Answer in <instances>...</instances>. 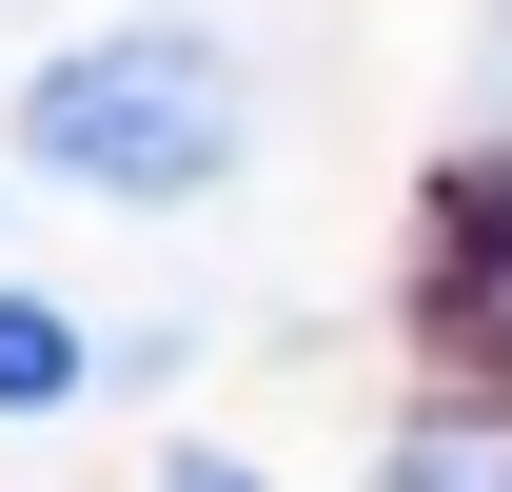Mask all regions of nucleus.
Wrapping results in <instances>:
<instances>
[{
    "mask_svg": "<svg viewBox=\"0 0 512 492\" xmlns=\"http://www.w3.org/2000/svg\"><path fill=\"white\" fill-rule=\"evenodd\" d=\"M375 492H512V414H414L375 453Z\"/></svg>",
    "mask_w": 512,
    "mask_h": 492,
    "instance_id": "3",
    "label": "nucleus"
},
{
    "mask_svg": "<svg viewBox=\"0 0 512 492\" xmlns=\"http://www.w3.org/2000/svg\"><path fill=\"white\" fill-rule=\"evenodd\" d=\"M178 492H276V473H237V453H178Z\"/></svg>",
    "mask_w": 512,
    "mask_h": 492,
    "instance_id": "5",
    "label": "nucleus"
},
{
    "mask_svg": "<svg viewBox=\"0 0 512 492\" xmlns=\"http://www.w3.org/2000/svg\"><path fill=\"white\" fill-rule=\"evenodd\" d=\"M256 138V79L197 40V20H119V40H79V60L20 79V158L60 197H119V217H178V197L237 178Z\"/></svg>",
    "mask_w": 512,
    "mask_h": 492,
    "instance_id": "1",
    "label": "nucleus"
},
{
    "mask_svg": "<svg viewBox=\"0 0 512 492\" xmlns=\"http://www.w3.org/2000/svg\"><path fill=\"white\" fill-rule=\"evenodd\" d=\"M79 394V315L60 296H0V414H60Z\"/></svg>",
    "mask_w": 512,
    "mask_h": 492,
    "instance_id": "4",
    "label": "nucleus"
},
{
    "mask_svg": "<svg viewBox=\"0 0 512 492\" xmlns=\"http://www.w3.org/2000/svg\"><path fill=\"white\" fill-rule=\"evenodd\" d=\"M434 315L473 355H512V158H453L434 178Z\"/></svg>",
    "mask_w": 512,
    "mask_h": 492,
    "instance_id": "2",
    "label": "nucleus"
}]
</instances>
